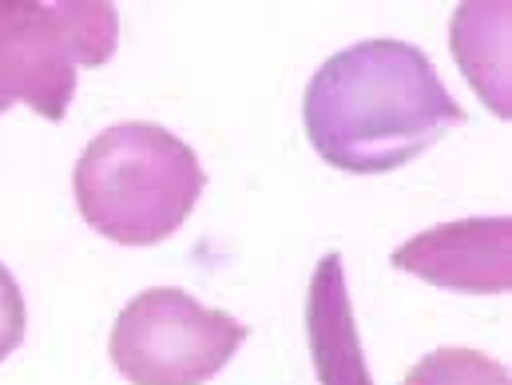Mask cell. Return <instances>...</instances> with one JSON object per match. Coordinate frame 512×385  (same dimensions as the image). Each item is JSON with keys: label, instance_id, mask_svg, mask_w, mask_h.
I'll return each mask as SVG.
<instances>
[{"label": "cell", "instance_id": "cell-1", "mask_svg": "<svg viewBox=\"0 0 512 385\" xmlns=\"http://www.w3.org/2000/svg\"><path fill=\"white\" fill-rule=\"evenodd\" d=\"M302 124L322 163L350 175H385L461 128L465 108L417 44L378 36L334 52L310 76Z\"/></svg>", "mask_w": 512, "mask_h": 385}, {"label": "cell", "instance_id": "cell-2", "mask_svg": "<svg viewBox=\"0 0 512 385\" xmlns=\"http://www.w3.org/2000/svg\"><path fill=\"white\" fill-rule=\"evenodd\" d=\"M207 187L203 163L159 124L128 120L100 131L72 171L84 223L120 247H159L195 211Z\"/></svg>", "mask_w": 512, "mask_h": 385}, {"label": "cell", "instance_id": "cell-3", "mask_svg": "<svg viewBox=\"0 0 512 385\" xmlns=\"http://www.w3.org/2000/svg\"><path fill=\"white\" fill-rule=\"evenodd\" d=\"M120 44V12L104 0H0V116L16 104L60 124L80 68H104Z\"/></svg>", "mask_w": 512, "mask_h": 385}, {"label": "cell", "instance_id": "cell-4", "mask_svg": "<svg viewBox=\"0 0 512 385\" xmlns=\"http://www.w3.org/2000/svg\"><path fill=\"white\" fill-rule=\"evenodd\" d=\"M251 326L179 286L135 294L112 326V366L128 385H207L231 366Z\"/></svg>", "mask_w": 512, "mask_h": 385}, {"label": "cell", "instance_id": "cell-5", "mask_svg": "<svg viewBox=\"0 0 512 385\" xmlns=\"http://www.w3.org/2000/svg\"><path fill=\"white\" fill-rule=\"evenodd\" d=\"M389 262L429 286L457 294H509L512 290V219H457L429 227L401 243Z\"/></svg>", "mask_w": 512, "mask_h": 385}, {"label": "cell", "instance_id": "cell-6", "mask_svg": "<svg viewBox=\"0 0 512 385\" xmlns=\"http://www.w3.org/2000/svg\"><path fill=\"white\" fill-rule=\"evenodd\" d=\"M306 342H310L318 385H374L366 370L354 302L346 286V266L338 251L318 258L314 266V278L306 290Z\"/></svg>", "mask_w": 512, "mask_h": 385}, {"label": "cell", "instance_id": "cell-7", "mask_svg": "<svg viewBox=\"0 0 512 385\" xmlns=\"http://www.w3.org/2000/svg\"><path fill=\"white\" fill-rule=\"evenodd\" d=\"M509 20L512 8L493 4H461L453 16V52L461 60L465 80L485 96L497 116H512L509 84Z\"/></svg>", "mask_w": 512, "mask_h": 385}, {"label": "cell", "instance_id": "cell-8", "mask_svg": "<svg viewBox=\"0 0 512 385\" xmlns=\"http://www.w3.org/2000/svg\"><path fill=\"white\" fill-rule=\"evenodd\" d=\"M401 385H512L509 366H501L497 358L481 354V350H465V346H445L425 354Z\"/></svg>", "mask_w": 512, "mask_h": 385}, {"label": "cell", "instance_id": "cell-9", "mask_svg": "<svg viewBox=\"0 0 512 385\" xmlns=\"http://www.w3.org/2000/svg\"><path fill=\"white\" fill-rule=\"evenodd\" d=\"M28 334V306L20 294V282L0 262V362H8Z\"/></svg>", "mask_w": 512, "mask_h": 385}]
</instances>
